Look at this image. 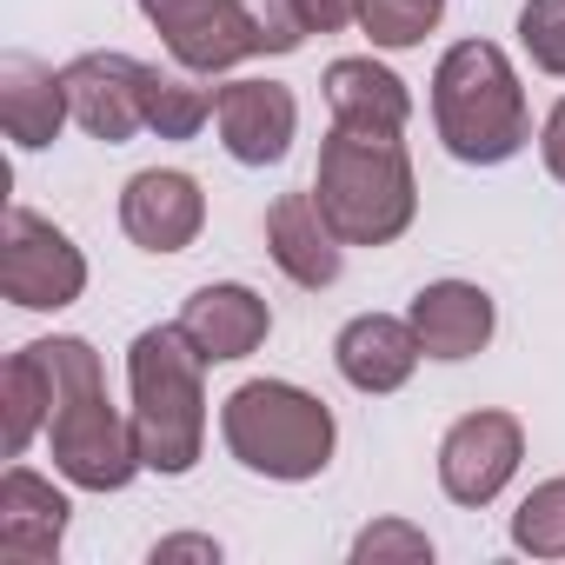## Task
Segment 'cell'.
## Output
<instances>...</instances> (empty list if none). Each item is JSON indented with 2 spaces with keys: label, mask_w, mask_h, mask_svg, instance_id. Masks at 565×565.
Masks as SVG:
<instances>
[{
  "label": "cell",
  "mask_w": 565,
  "mask_h": 565,
  "mask_svg": "<svg viewBox=\"0 0 565 565\" xmlns=\"http://www.w3.org/2000/svg\"><path fill=\"white\" fill-rule=\"evenodd\" d=\"M67 120H74V100H67V81L47 61H34V54L0 61V127H8V140L21 153L54 147Z\"/></svg>",
  "instance_id": "17"
},
{
  "label": "cell",
  "mask_w": 565,
  "mask_h": 565,
  "mask_svg": "<svg viewBox=\"0 0 565 565\" xmlns=\"http://www.w3.org/2000/svg\"><path fill=\"white\" fill-rule=\"evenodd\" d=\"M61 81H67V100H74V120L94 134V140H107V147H127L140 127H147V61H134V54H81V61H67L61 67Z\"/></svg>",
  "instance_id": "10"
},
{
  "label": "cell",
  "mask_w": 565,
  "mask_h": 565,
  "mask_svg": "<svg viewBox=\"0 0 565 565\" xmlns=\"http://www.w3.org/2000/svg\"><path fill=\"white\" fill-rule=\"evenodd\" d=\"M140 14L186 74H226L259 54L246 0H140Z\"/></svg>",
  "instance_id": "7"
},
{
  "label": "cell",
  "mask_w": 565,
  "mask_h": 565,
  "mask_svg": "<svg viewBox=\"0 0 565 565\" xmlns=\"http://www.w3.org/2000/svg\"><path fill=\"white\" fill-rule=\"evenodd\" d=\"M0 294L21 313H61L87 294V253L41 220L34 206H8V233H0Z\"/></svg>",
  "instance_id": "6"
},
{
  "label": "cell",
  "mask_w": 565,
  "mask_h": 565,
  "mask_svg": "<svg viewBox=\"0 0 565 565\" xmlns=\"http://www.w3.org/2000/svg\"><path fill=\"white\" fill-rule=\"evenodd\" d=\"M525 459V426L512 413H466L439 439V486L452 505H492Z\"/></svg>",
  "instance_id": "8"
},
{
  "label": "cell",
  "mask_w": 565,
  "mask_h": 565,
  "mask_svg": "<svg viewBox=\"0 0 565 565\" xmlns=\"http://www.w3.org/2000/svg\"><path fill=\"white\" fill-rule=\"evenodd\" d=\"M419 353L426 347H419L413 320H393V313H360L333 340V366H340V380L353 393H399L413 380Z\"/></svg>",
  "instance_id": "16"
},
{
  "label": "cell",
  "mask_w": 565,
  "mask_h": 565,
  "mask_svg": "<svg viewBox=\"0 0 565 565\" xmlns=\"http://www.w3.org/2000/svg\"><path fill=\"white\" fill-rule=\"evenodd\" d=\"M180 333L200 347L206 366H233V360H246V353L266 347L273 307H266L253 287H239V279H220V287H200V294L180 307Z\"/></svg>",
  "instance_id": "13"
},
{
  "label": "cell",
  "mask_w": 565,
  "mask_h": 565,
  "mask_svg": "<svg viewBox=\"0 0 565 565\" xmlns=\"http://www.w3.org/2000/svg\"><path fill=\"white\" fill-rule=\"evenodd\" d=\"M266 253H273V266L287 273L294 287H307V294L333 287L340 266H347V239L327 226L313 186H307V193H279V200L266 206Z\"/></svg>",
  "instance_id": "12"
},
{
  "label": "cell",
  "mask_w": 565,
  "mask_h": 565,
  "mask_svg": "<svg viewBox=\"0 0 565 565\" xmlns=\"http://www.w3.org/2000/svg\"><path fill=\"white\" fill-rule=\"evenodd\" d=\"M34 347H41L47 380H54V413H47L54 472L81 492H120L134 472H147V459H140L134 413H120L107 399L100 353L81 333H54V340H34Z\"/></svg>",
  "instance_id": "1"
},
{
  "label": "cell",
  "mask_w": 565,
  "mask_h": 565,
  "mask_svg": "<svg viewBox=\"0 0 565 565\" xmlns=\"http://www.w3.org/2000/svg\"><path fill=\"white\" fill-rule=\"evenodd\" d=\"M406 320H413L426 360H472V353H486V340L499 327L492 294L472 287V279H433V287H419Z\"/></svg>",
  "instance_id": "15"
},
{
  "label": "cell",
  "mask_w": 565,
  "mask_h": 565,
  "mask_svg": "<svg viewBox=\"0 0 565 565\" xmlns=\"http://www.w3.org/2000/svg\"><path fill=\"white\" fill-rule=\"evenodd\" d=\"M127 393H134V433L147 472H193L206 446V360L173 327H147L127 347Z\"/></svg>",
  "instance_id": "3"
},
{
  "label": "cell",
  "mask_w": 565,
  "mask_h": 565,
  "mask_svg": "<svg viewBox=\"0 0 565 565\" xmlns=\"http://www.w3.org/2000/svg\"><path fill=\"white\" fill-rule=\"evenodd\" d=\"M512 545L532 558H565V479H545L512 512Z\"/></svg>",
  "instance_id": "22"
},
{
  "label": "cell",
  "mask_w": 565,
  "mask_h": 565,
  "mask_svg": "<svg viewBox=\"0 0 565 565\" xmlns=\"http://www.w3.org/2000/svg\"><path fill=\"white\" fill-rule=\"evenodd\" d=\"M446 14V0H360V28L373 47L399 54V47H419Z\"/></svg>",
  "instance_id": "21"
},
{
  "label": "cell",
  "mask_w": 565,
  "mask_h": 565,
  "mask_svg": "<svg viewBox=\"0 0 565 565\" xmlns=\"http://www.w3.org/2000/svg\"><path fill=\"white\" fill-rule=\"evenodd\" d=\"M519 41L539 74L565 81V0H525L519 8Z\"/></svg>",
  "instance_id": "23"
},
{
  "label": "cell",
  "mask_w": 565,
  "mask_h": 565,
  "mask_svg": "<svg viewBox=\"0 0 565 565\" xmlns=\"http://www.w3.org/2000/svg\"><path fill=\"white\" fill-rule=\"evenodd\" d=\"M300 14L313 34H340L347 21H360V0H300Z\"/></svg>",
  "instance_id": "26"
},
{
  "label": "cell",
  "mask_w": 565,
  "mask_h": 565,
  "mask_svg": "<svg viewBox=\"0 0 565 565\" xmlns=\"http://www.w3.org/2000/svg\"><path fill=\"white\" fill-rule=\"evenodd\" d=\"M246 14H253V34H259V54H294L313 28L300 14V0H246Z\"/></svg>",
  "instance_id": "25"
},
{
  "label": "cell",
  "mask_w": 565,
  "mask_h": 565,
  "mask_svg": "<svg viewBox=\"0 0 565 565\" xmlns=\"http://www.w3.org/2000/svg\"><path fill=\"white\" fill-rule=\"evenodd\" d=\"M220 439L246 472L300 486L333 466L340 426H333V406L294 380H246L220 406Z\"/></svg>",
  "instance_id": "5"
},
{
  "label": "cell",
  "mask_w": 565,
  "mask_h": 565,
  "mask_svg": "<svg viewBox=\"0 0 565 565\" xmlns=\"http://www.w3.org/2000/svg\"><path fill=\"white\" fill-rule=\"evenodd\" d=\"M140 100H147V134H160V140H193L213 120V94L180 81V74H160V67H147V94Z\"/></svg>",
  "instance_id": "20"
},
{
  "label": "cell",
  "mask_w": 565,
  "mask_h": 565,
  "mask_svg": "<svg viewBox=\"0 0 565 565\" xmlns=\"http://www.w3.org/2000/svg\"><path fill=\"white\" fill-rule=\"evenodd\" d=\"M327 107H333V127H360V134H406L413 120L406 81L366 54H347L327 67Z\"/></svg>",
  "instance_id": "18"
},
{
  "label": "cell",
  "mask_w": 565,
  "mask_h": 565,
  "mask_svg": "<svg viewBox=\"0 0 565 565\" xmlns=\"http://www.w3.org/2000/svg\"><path fill=\"white\" fill-rule=\"evenodd\" d=\"M213 127L239 167H279L300 134V100L279 81H226L213 87Z\"/></svg>",
  "instance_id": "9"
},
{
  "label": "cell",
  "mask_w": 565,
  "mask_h": 565,
  "mask_svg": "<svg viewBox=\"0 0 565 565\" xmlns=\"http://www.w3.org/2000/svg\"><path fill=\"white\" fill-rule=\"evenodd\" d=\"M67 492L54 479H41L34 466H8V479H0V552H8L14 565H47L67 539Z\"/></svg>",
  "instance_id": "14"
},
{
  "label": "cell",
  "mask_w": 565,
  "mask_h": 565,
  "mask_svg": "<svg viewBox=\"0 0 565 565\" xmlns=\"http://www.w3.org/2000/svg\"><path fill=\"white\" fill-rule=\"evenodd\" d=\"M353 558H360V565H380V558H413V565H426V558H433V539H426L419 525H406V519H380V525H366V532L353 539Z\"/></svg>",
  "instance_id": "24"
},
{
  "label": "cell",
  "mask_w": 565,
  "mask_h": 565,
  "mask_svg": "<svg viewBox=\"0 0 565 565\" xmlns=\"http://www.w3.org/2000/svg\"><path fill=\"white\" fill-rule=\"evenodd\" d=\"M153 558H220V539H200V532H180V539H160Z\"/></svg>",
  "instance_id": "28"
},
{
  "label": "cell",
  "mask_w": 565,
  "mask_h": 565,
  "mask_svg": "<svg viewBox=\"0 0 565 565\" xmlns=\"http://www.w3.org/2000/svg\"><path fill=\"white\" fill-rule=\"evenodd\" d=\"M120 226L140 253H186L206 226V193L180 167H147L120 193Z\"/></svg>",
  "instance_id": "11"
},
{
  "label": "cell",
  "mask_w": 565,
  "mask_h": 565,
  "mask_svg": "<svg viewBox=\"0 0 565 565\" xmlns=\"http://www.w3.org/2000/svg\"><path fill=\"white\" fill-rule=\"evenodd\" d=\"M539 153H545V173L565 186V100L545 114V127H539Z\"/></svg>",
  "instance_id": "27"
},
{
  "label": "cell",
  "mask_w": 565,
  "mask_h": 565,
  "mask_svg": "<svg viewBox=\"0 0 565 565\" xmlns=\"http://www.w3.org/2000/svg\"><path fill=\"white\" fill-rule=\"evenodd\" d=\"M433 127H439L446 153L466 160V167H499L532 140L525 87H519L505 47L459 41V47L439 54V67H433Z\"/></svg>",
  "instance_id": "4"
},
{
  "label": "cell",
  "mask_w": 565,
  "mask_h": 565,
  "mask_svg": "<svg viewBox=\"0 0 565 565\" xmlns=\"http://www.w3.org/2000/svg\"><path fill=\"white\" fill-rule=\"evenodd\" d=\"M47 413H54V380H47V360L41 347H21L0 373V419H8V459H21L41 433H47Z\"/></svg>",
  "instance_id": "19"
},
{
  "label": "cell",
  "mask_w": 565,
  "mask_h": 565,
  "mask_svg": "<svg viewBox=\"0 0 565 565\" xmlns=\"http://www.w3.org/2000/svg\"><path fill=\"white\" fill-rule=\"evenodd\" d=\"M313 200H320L327 226H333L347 246H393V239L413 226V213H419L413 153L399 147V134L333 127V134L320 140Z\"/></svg>",
  "instance_id": "2"
}]
</instances>
